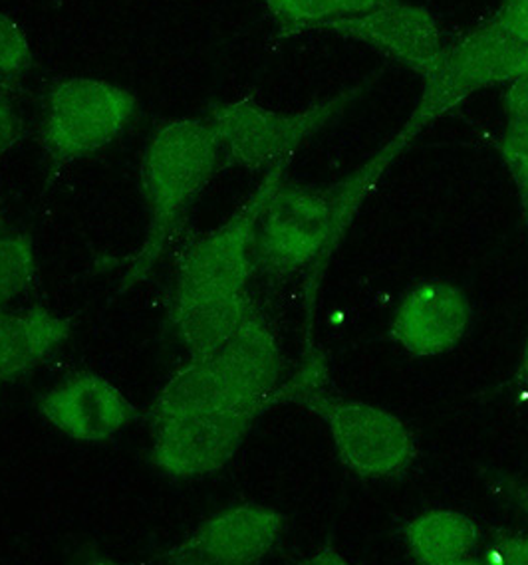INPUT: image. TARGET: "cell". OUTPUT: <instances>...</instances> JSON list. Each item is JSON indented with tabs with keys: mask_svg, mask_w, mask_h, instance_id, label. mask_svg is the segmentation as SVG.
Instances as JSON below:
<instances>
[{
	"mask_svg": "<svg viewBox=\"0 0 528 565\" xmlns=\"http://www.w3.org/2000/svg\"><path fill=\"white\" fill-rule=\"evenodd\" d=\"M413 141L415 137L401 127L366 163L332 185H298L283 177L258 216L256 273L273 278L310 273V288H316L320 270L332 258L363 203Z\"/></svg>",
	"mask_w": 528,
	"mask_h": 565,
	"instance_id": "6da1fadb",
	"label": "cell"
},
{
	"mask_svg": "<svg viewBox=\"0 0 528 565\" xmlns=\"http://www.w3.org/2000/svg\"><path fill=\"white\" fill-rule=\"evenodd\" d=\"M219 169L221 147L207 117L169 119L154 129L139 163L146 236L119 280V294L146 282Z\"/></svg>",
	"mask_w": 528,
	"mask_h": 565,
	"instance_id": "7a4b0ae2",
	"label": "cell"
},
{
	"mask_svg": "<svg viewBox=\"0 0 528 565\" xmlns=\"http://www.w3.org/2000/svg\"><path fill=\"white\" fill-rule=\"evenodd\" d=\"M274 405H296L323 420L336 457L356 477H405L420 457L413 430L395 413L334 393L326 353L314 341L293 377L281 383Z\"/></svg>",
	"mask_w": 528,
	"mask_h": 565,
	"instance_id": "3957f363",
	"label": "cell"
},
{
	"mask_svg": "<svg viewBox=\"0 0 528 565\" xmlns=\"http://www.w3.org/2000/svg\"><path fill=\"white\" fill-rule=\"evenodd\" d=\"M283 367L278 338L256 308L219 350L197 360L187 358L154 403H199L256 420L274 407Z\"/></svg>",
	"mask_w": 528,
	"mask_h": 565,
	"instance_id": "277c9868",
	"label": "cell"
},
{
	"mask_svg": "<svg viewBox=\"0 0 528 565\" xmlns=\"http://www.w3.org/2000/svg\"><path fill=\"white\" fill-rule=\"evenodd\" d=\"M372 79H362L296 111L266 108L251 94L217 104L209 109L207 121L215 131L223 167L264 175L276 167L291 166L293 157L324 127L342 116L370 88Z\"/></svg>",
	"mask_w": 528,
	"mask_h": 565,
	"instance_id": "5b68a950",
	"label": "cell"
},
{
	"mask_svg": "<svg viewBox=\"0 0 528 565\" xmlns=\"http://www.w3.org/2000/svg\"><path fill=\"white\" fill-rule=\"evenodd\" d=\"M528 72V49L507 36L489 19L447 40L433 68L423 76L418 106L403 129L420 137L431 124L490 88H505Z\"/></svg>",
	"mask_w": 528,
	"mask_h": 565,
	"instance_id": "8992f818",
	"label": "cell"
},
{
	"mask_svg": "<svg viewBox=\"0 0 528 565\" xmlns=\"http://www.w3.org/2000/svg\"><path fill=\"white\" fill-rule=\"evenodd\" d=\"M136 111V94L109 79H59L44 99L40 146L56 166L76 163L112 146Z\"/></svg>",
	"mask_w": 528,
	"mask_h": 565,
	"instance_id": "52a82bcc",
	"label": "cell"
},
{
	"mask_svg": "<svg viewBox=\"0 0 528 565\" xmlns=\"http://www.w3.org/2000/svg\"><path fill=\"white\" fill-rule=\"evenodd\" d=\"M288 167L264 173L253 195L225 223L201 234L179 254L171 302L229 298L249 292L256 274L255 238L264 203Z\"/></svg>",
	"mask_w": 528,
	"mask_h": 565,
	"instance_id": "ba28073f",
	"label": "cell"
},
{
	"mask_svg": "<svg viewBox=\"0 0 528 565\" xmlns=\"http://www.w3.org/2000/svg\"><path fill=\"white\" fill-rule=\"evenodd\" d=\"M149 457L176 480L215 477L236 457L255 419L199 403L151 405Z\"/></svg>",
	"mask_w": 528,
	"mask_h": 565,
	"instance_id": "9c48e42d",
	"label": "cell"
},
{
	"mask_svg": "<svg viewBox=\"0 0 528 565\" xmlns=\"http://www.w3.org/2000/svg\"><path fill=\"white\" fill-rule=\"evenodd\" d=\"M286 518L276 508L245 502L203 520L161 556L176 565H251L263 562L283 536Z\"/></svg>",
	"mask_w": 528,
	"mask_h": 565,
	"instance_id": "30bf717a",
	"label": "cell"
},
{
	"mask_svg": "<svg viewBox=\"0 0 528 565\" xmlns=\"http://www.w3.org/2000/svg\"><path fill=\"white\" fill-rule=\"evenodd\" d=\"M358 42L423 78L447 44L445 30L430 10L405 0H392L358 17L336 20L323 30Z\"/></svg>",
	"mask_w": 528,
	"mask_h": 565,
	"instance_id": "8fae6325",
	"label": "cell"
},
{
	"mask_svg": "<svg viewBox=\"0 0 528 565\" xmlns=\"http://www.w3.org/2000/svg\"><path fill=\"white\" fill-rule=\"evenodd\" d=\"M40 415L64 437L78 443H106L128 429L136 405L114 381L92 371L70 375L39 399Z\"/></svg>",
	"mask_w": 528,
	"mask_h": 565,
	"instance_id": "7c38bea8",
	"label": "cell"
},
{
	"mask_svg": "<svg viewBox=\"0 0 528 565\" xmlns=\"http://www.w3.org/2000/svg\"><path fill=\"white\" fill-rule=\"evenodd\" d=\"M473 310L467 294L447 280H425L403 294L390 323V335L415 358L453 351L469 332Z\"/></svg>",
	"mask_w": 528,
	"mask_h": 565,
	"instance_id": "4fadbf2b",
	"label": "cell"
},
{
	"mask_svg": "<svg viewBox=\"0 0 528 565\" xmlns=\"http://www.w3.org/2000/svg\"><path fill=\"white\" fill-rule=\"evenodd\" d=\"M72 318L29 308L0 310V383L17 381L39 370L72 335Z\"/></svg>",
	"mask_w": 528,
	"mask_h": 565,
	"instance_id": "5bb4252c",
	"label": "cell"
},
{
	"mask_svg": "<svg viewBox=\"0 0 528 565\" xmlns=\"http://www.w3.org/2000/svg\"><path fill=\"white\" fill-rule=\"evenodd\" d=\"M410 556L423 565L479 564L483 532L465 512L433 508L421 512L403 527Z\"/></svg>",
	"mask_w": 528,
	"mask_h": 565,
	"instance_id": "9a60e30c",
	"label": "cell"
},
{
	"mask_svg": "<svg viewBox=\"0 0 528 565\" xmlns=\"http://www.w3.org/2000/svg\"><path fill=\"white\" fill-rule=\"evenodd\" d=\"M251 294L169 303V318L189 358H205L219 350L255 312Z\"/></svg>",
	"mask_w": 528,
	"mask_h": 565,
	"instance_id": "2e32d148",
	"label": "cell"
},
{
	"mask_svg": "<svg viewBox=\"0 0 528 565\" xmlns=\"http://www.w3.org/2000/svg\"><path fill=\"white\" fill-rule=\"evenodd\" d=\"M503 111L505 127L497 151L515 186L522 221L528 225V72L503 88Z\"/></svg>",
	"mask_w": 528,
	"mask_h": 565,
	"instance_id": "e0dca14e",
	"label": "cell"
},
{
	"mask_svg": "<svg viewBox=\"0 0 528 565\" xmlns=\"http://www.w3.org/2000/svg\"><path fill=\"white\" fill-rule=\"evenodd\" d=\"M392 0H263L266 14L283 36L323 32L336 20L358 17Z\"/></svg>",
	"mask_w": 528,
	"mask_h": 565,
	"instance_id": "ac0fdd59",
	"label": "cell"
},
{
	"mask_svg": "<svg viewBox=\"0 0 528 565\" xmlns=\"http://www.w3.org/2000/svg\"><path fill=\"white\" fill-rule=\"evenodd\" d=\"M39 258L29 234L0 233V310L20 300L36 282Z\"/></svg>",
	"mask_w": 528,
	"mask_h": 565,
	"instance_id": "d6986e66",
	"label": "cell"
},
{
	"mask_svg": "<svg viewBox=\"0 0 528 565\" xmlns=\"http://www.w3.org/2000/svg\"><path fill=\"white\" fill-rule=\"evenodd\" d=\"M32 66V49L19 22L0 10V78L14 86Z\"/></svg>",
	"mask_w": 528,
	"mask_h": 565,
	"instance_id": "ffe728a7",
	"label": "cell"
},
{
	"mask_svg": "<svg viewBox=\"0 0 528 565\" xmlns=\"http://www.w3.org/2000/svg\"><path fill=\"white\" fill-rule=\"evenodd\" d=\"M481 557H487L493 565H528V532L497 527L489 540L483 542Z\"/></svg>",
	"mask_w": 528,
	"mask_h": 565,
	"instance_id": "44dd1931",
	"label": "cell"
},
{
	"mask_svg": "<svg viewBox=\"0 0 528 565\" xmlns=\"http://www.w3.org/2000/svg\"><path fill=\"white\" fill-rule=\"evenodd\" d=\"M489 20L507 36L528 49V0H500Z\"/></svg>",
	"mask_w": 528,
	"mask_h": 565,
	"instance_id": "7402d4cb",
	"label": "cell"
},
{
	"mask_svg": "<svg viewBox=\"0 0 528 565\" xmlns=\"http://www.w3.org/2000/svg\"><path fill=\"white\" fill-rule=\"evenodd\" d=\"M24 137V119L17 106L0 92V157L10 153Z\"/></svg>",
	"mask_w": 528,
	"mask_h": 565,
	"instance_id": "603a6c76",
	"label": "cell"
},
{
	"mask_svg": "<svg viewBox=\"0 0 528 565\" xmlns=\"http://www.w3.org/2000/svg\"><path fill=\"white\" fill-rule=\"evenodd\" d=\"M497 494L505 498L528 520V478H495Z\"/></svg>",
	"mask_w": 528,
	"mask_h": 565,
	"instance_id": "cb8c5ba5",
	"label": "cell"
},
{
	"mask_svg": "<svg viewBox=\"0 0 528 565\" xmlns=\"http://www.w3.org/2000/svg\"><path fill=\"white\" fill-rule=\"evenodd\" d=\"M515 377L519 381V385H522L525 390H528V328L527 335H525V343H522V350H520L519 370H517V375H515Z\"/></svg>",
	"mask_w": 528,
	"mask_h": 565,
	"instance_id": "d4e9b609",
	"label": "cell"
},
{
	"mask_svg": "<svg viewBox=\"0 0 528 565\" xmlns=\"http://www.w3.org/2000/svg\"><path fill=\"white\" fill-rule=\"evenodd\" d=\"M12 88V86H9L4 79L0 78V92H4L7 94V89Z\"/></svg>",
	"mask_w": 528,
	"mask_h": 565,
	"instance_id": "484cf974",
	"label": "cell"
},
{
	"mask_svg": "<svg viewBox=\"0 0 528 565\" xmlns=\"http://www.w3.org/2000/svg\"><path fill=\"white\" fill-rule=\"evenodd\" d=\"M2 223H4V215H2V205H0V233H2Z\"/></svg>",
	"mask_w": 528,
	"mask_h": 565,
	"instance_id": "4316f807",
	"label": "cell"
}]
</instances>
